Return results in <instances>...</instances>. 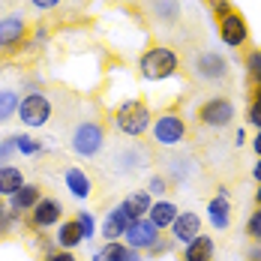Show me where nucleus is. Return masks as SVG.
Listing matches in <instances>:
<instances>
[{
    "label": "nucleus",
    "instance_id": "35",
    "mask_svg": "<svg viewBox=\"0 0 261 261\" xmlns=\"http://www.w3.org/2000/svg\"><path fill=\"white\" fill-rule=\"evenodd\" d=\"M213 12H216L219 18H225V15L231 12V6H228V0H213Z\"/></svg>",
    "mask_w": 261,
    "mask_h": 261
},
{
    "label": "nucleus",
    "instance_id": "14",
    "mask_svg": "<svg viewBox=\"0 0 261 261\" xmlns=\"http://www.w3.org/2000/svg\"><path fill=\"white\" fill-rule=\"evenodd\" d=\"M177 213H180V207H177L171 198H159V201H153V204H150V210H147V219H150L159 231H162V228H171V222L177 219Z\"/></svg>",
    "mask_w": 261,
    "mask_h": 261
},
{
    "label": "nucleus",
    "instance_id": "36",
    "mask_svg": "<svg viewBox=\"0 0 261 261\" xmlns=\"http://www.w3.org/2000/svg\"><path fill=\"white\" fill-rule=\"evenodd\" d=\"M36 9H42V12H48V9H54V6H60V0H30Z\"/></svg>",
    "mask_w": 261,
    "mask_h": 261
},
{
    "label": "nucleus",
    "instance_id": "22",
    "mask_svg": "<svg viewBox=\"0 0 261 261\" xmlns=\"http://www.w3.org/2000/svg\"><path fill=\"white\" fill-rule=\"evenodd\" d=\"M126 252H129V246H126L123 240H108L105 246H99V249L93 252L90 261H123Z\"/></svg>",
    "mask_w": 261,
    "mask_h": 261
},
{
    "label": "nucleus",
    "instance_id": "18",
    "mask_svg": "<svg viewBox=\"0 0 261 261\" xmlns=\"http://www.w3.org/2000/svg\"><path fill=\"white\" fill-rule=\"evenodd\" d=\"M120 204H123V210H126V216H129V219H144V216H147V210H150V204H153V195H150L147 189H141V192L126 195Z\"/></svg>",
    "mask_w": 261,
    "mask_h": 261
},
{
    "label": "nucleus",
    "instance_id": "23",
    "mask_svg": "<svg viewBox=\"0 0 261 261\" xmlns=\"http://www.w3.org/2000/svg\"><path fill=\"white\" fill-rule=\"evenodd\" d=\"M18 93L12 90V87H6V90H0V123H6V120H12L15 114H18Z\"/></svg>",
    "mask_w": 261,
    "mask_h": 261
},
{
    "label": "nucleus",
    "instance_id": "10",
    "mask_svg": "<svg viewBox=\"0 0 261 261\" xmlns=\"http://www.w3.org/2000/svg\"><path fill=\"white\" fill-rule=\"evenodd\" d=\"M195 75L204 81H222L228 75V63H225V57L216 51H204L198 60H195Z\"/></svg>",
    "mask_w": 261,
    "mask_h": 261
},
{
    "label": "nucleus",
    "instance_id": "34",
    "mask_svg": "<svg viewBox=\"0 0 261 261\" xmlns=\"http://www.w3.org/2000/svg\"><path fill=\"white\" fill-rule=\"evenodd\" d=\"M45 261H75V255H72L69 249H60V252H48Z\"/></svg>",
    "mask_w": 261,
    "mask_h": 261
},
{
    "label": "nucleus",
    "instance_id": "19",
    "mask_svg": "<svg viewBox=\"0 0 261 261\" xmlns=\"http://www.w3.org/2000/svg\"><path fill=\"white\" fill-rule=\"evenodd\" d=\"M63 183H66V189L75 195V198H90V189H93V183H90V177L81 171V168H66L63 171Z\"/></svg>",
    "mask_w": 261,
    "mask_h": 261
},
{
    "label": "nucleus",
    "instance_id": "21",
    "mask_svg": "<svg viewBox=\"0 0 261 261\" xmlns=\"http://www.w3.org/2000/svg\"><path fill=\"white\" fill-rule=\"evenodd\" d=\"M24 186V174H21V168H15V165H0V195H15L18 189Z\"/></svg>",
    "mask_w": 261,
    "mask_h": 261
},
{
    "label": "nucleus",
    "instance_id": "42",
    "mask_svg": "<svg viewBox=\"0 0 261 261\" xmlns=\"http://www.w3.org/2000/svg\"><path fill=\"white\" fill-rule=\"evenodd\" d=\"M255 204L261 207V183H258V189H255Z\"/></svg>",
    "mask_w": 261,
    "mask_h": 261
},
{
    "label": "nucleus",
    "instance_id": "44",
    "mask_svg": "<svg viewBox=\"0 0 261 261\" xmlns=\"http://www.w3.org/2000/svg\"><path fill=\"white\" fill-rule=\"evenodd\" d=\"M0 198H3V195H0Z\"/></svg>",
    "mask_w": 261,
    "mask_h": 261
},
{
    "label": "nucleus",
    "instance_id": "7",
    "mask_svg": "<svg viewBox=\"0 0 261 261\" xmlns=\"http://www.w3.org/2000/svg\"><path fill=\"white\" fill-rule=\"evenodd\" d=\"M156 240H159V228L147 219V216H144V219H132L129 228H126V234H123V243H126L129 249H138V252H141V249L147 252Z\"/></svg>",
    "mask_w": 261,
    "mask_h": 261
},
{
    "label": "nucleus",
    "instance_id": "40",
    "mask_svg": "<svg viewBox=\"0 0 261 261\" xmlns=\"http://www.w3.org/2000/svg\"><path fill=\"white\" fill-rule=\"evenodd\" d=\"M243 141H246V132H243V129H237V132H234V144H237V147H240Z\"/></svg>",
    "mask_w": 261,
    "mask_h": 261
},
{
    "label": "nucleus",
    "instance_id": "2",
    "mask_svg": "<svg viewBox=\"0 0 261 261\" xmlns=\"http://www.w3.org/2000/svg\"><path fill=\"white\" fill-rule=\"evenodd\" d=\"M114 126L129 135V138H138L150 129V108L141 102V99H126L120 102V108L114 111Z\"/></svg>",
    "mask_w": 261,
    "mask_h": 261
},
{
    "label": "nucleus",
    "instance_id": "43",
    "mask_svg": "<svg viewBox=\"0 0 261 261\" xmlns=\"http://www.w3.org/2000/svg\"><path fill=\"white\" fill-rule=\"evenodd\" d=\"M0 165H3V162H0Z\"/></svg>",
    "mask_w": 261,
    "mask_h": 261
},
{
    "label": "nucleus",
    "instance_id": "12",
    "mask_svg": "<svg viewBox=\"0 0 261 261\" xmlns=\"http://www.w3.org/2000/svg\"><path fill=\"white\" fill-rule=\"evenodd\" d=\"M201 234V216L198 213H192V210H180L177 213V219L171 222V237L177 240V243H189L192 237Z\"/></svg>",
    "mask_w": 261,
    "mask_h": 261
},
{
    "label": "nucleus",
    "instance_id": "4",
    "mask_svg": "<svg viewBox=\"0 0 261 261\" xmlns=\"http://www.w3.org/2000/svg\"><path fill=\"white\" fill-rule=\"evenodd\" d=\"M150 132H153V141L159 147H177L186 138V123H183L180 114L165 111V114H159L156 120L150 123Z\"/></svg>",
    "mask_w": 261,
    "mask_h": 261
},
{
    "label": "nucleus",
    "instance_id": "24",
    "mask_svg": "<svg viewBox=\"0 0 261 261\" xmlns=\"http://www.w3.org/2000/svg\"><path fill=\"white\" fill-rule=\"evenodd\" d=\"M156 3H159V12H156L159 21L174 24V21L180 18V3H177V0H156Z\"/></svg>",
    "mask_w": 261,
    "mask_h": 261
},
{
    "label": "nucleus",
    "instance_id": "6",
    "mask_svg": "<svg viewBox=\"0 0 261 261\" xmlns=\"http://www.w3.org/2000/svg\"><path fill=\"white\" fill-rule=\"evenodd\" d=\"M237 108L231 99H225V96H213L207 102L198 108V120L210 126V129H225V126H231V120H234Z\"/></svg>",
    "mask_w": 261,
    "mask_h": 261
},
{
    "label": "nucleus",
    "instance_id": "20",
    "mask_svg": "<svg viewBox=\"0 0 261 261\" xmlns=\"http://www.w3.org/2000/svg\"><path fill=\"white\" fill-rule=\"evenodd\" d=\"M57 246L60 249H75L79 243H84V237H81V228H79V222L75 219H66V222H60V228H57Z\"/></svg>",
    "mask_w": 261,
    "mask_h": 261
},
{
    "label": "nucleus",
    "instance_id": "41",
    "mask_svg": "<svg viewBox=\"0 0 261 261\" xmlns=\"http://www.w3.org/2000/svg\"><path fill=\"white\" fill-rule=\"evenodd\" d=\"M252 177L261 183V156H258V162H255V168H252Z\"/></svg>",
    "mask_w": 261,
    "mask_h": 261
},
{
    "label": "nucleus",
    "instance_id": "16",
    "mask_svg": "<svg viewBox=\"0 0 261 261\" xmlns=\"http://www.w3.org/2000/svg\"><path fill=\"white\" fill-rule=\"evenodd\" d=\"M207 219H210V225H213L216 231H225V228L231 225V201H228V198H222V195L210 198Z\"/></svg>",
    "mask_w": 261,
    "mask_h": 261
},
{
    "label": "nucleus",
    "instance_id": "8",
    "mask_svg": "<svg viewBox=\"0 0 261 261\" xmlns=\"http://www.w3.org/2000/svg\"><path fill=\"white\" fill-rule=\"evenodd\" d=\"M63 219V204L57 201V198H39L36 201V207L30 210V222H33V228H51Z\"/></svg>",
    "mask_w": 261,
    "mask_h": 261
},
{
    "label": "nucleus",
    "instance_id": "39",
    "mask_svg": "<svg viewBox=\"0 0 261 261\" xmlns=\"http://www.w3.org/2000/svg\"><path fill=\"white\" fill-rule=\"evenodd\" d=\"M252 150H255V156H261V129H258V135L252 138Z\"/></svg>",
    "mask_w": 261,
    "mask_h": 261
},
{
    "label": "nucleus",
    "instance_id": "38",
    "mask_svg": "<svg viewBox=\"0 0 261 261\" xmlns=\"http://www.w3.org/2000/svg\"><path fill=\"white\" fill-rule=\"evenodd\" d=\"M123 261H144V255H141L138 249H129V252H126V258H123Z\"/></svg>",
    "mask_w": 261,
    "mask_h": 261
},
{
    "label": "nucleus",
    "instance_id": "28",
    "mask_svg": "<svg viewBox=\"0 0 261 261\" xmlns=\"http://www.w3.org/2000/svg\"><path fill=\"white\" fill-rule=\"evenodd\" d=\"M246 120H249L255 129H261V84L255 87V96H252V102H249V111H246Z\"/></svg>",
    "mask_w": 261,
    "mask_h": 261
},
{
    "label": "nucleus",
    "instance_id": "3",
    "mask_svg": "<svg viewBox=\"0 0 261 261\" xmlns=\"http://www.w3.org/2000/svg\"><path fill=\"white\" fill-rule=\"evenodd\" d=\"M69 144H72V150H75L79 156L90 159L105 147V129L96 123V120H84V123H79V126L72 129Z\"/></svg>",
    "mask_w": 261,
    "mask_h": 261
},
{
    "label": "nucleus",
    "instance_id": "32",
    "mask_svg": "<svg viewBox=\"0 0 261 261\" xmlns=\"http://www.w3.org/2000/svg\"><path fill=\"white\" fill-rule=\"evenodd\" d=\"M12 153H18V150H15V135H9V138L0 141V162H6Z\"/></svg>",
    "mask_w": 261,
    "mask_h": 261
},
{
    "label": "nucleus",
    "instance_id": "37",
    "mask_svg": "<svg viewBox=\"0 0 261 261\" xmlns=\"http://www.w3.org/2000/svg\"><path fill=\"white\" fill-rule=\"evenodd\" d=\"M246 258H249V261H261V243H252V246H249Z\"/></svg>",
    "mask_w": 261,
    "mask_h": 261
},
{
    "label": "nucleus",
    "instance_id": "30",
    "mask_svg": "<svg viewBox=\"0 0 261 261\" xmlns=\"http://www.w3.org/2000/svg\"><path fill=\"white\" fill-rule=\"evenodd\" d=\"M165 189H168V177H162V174H153V177L147 180V192H150V195H159V198H162Z\"/></svg>",
    "mask_w": 261,
    "mask_h": 261
},
{
    "label": "nucleus",
    "instance_id": "9",
    "mask_svg": "<svg viewBox=\"0 0 261 261\" xmlns=\"http://www.w3.org/2000/svg\"><path fill=\"white\" fill-rule=\"evenodd\" d=\"M246 36H249V30H246L243 15L228 12L225 18H219V39H222L228 48H240V45L246 42Z\"/></svg>",
    "mask_w": 261,
    "mask_h": 261
},
{
    "label": "nucleus",
    "instance_id": "31",
    "mask_svg": "<svg viewBox=\"0 0 261 261\" xmlns=\"http://www.w3.org/2000/svg\"><path fill=\"white\" fill-rule=\"evenodd\" d=\"M12 222H18V213H12V210L3 207V201H0V234L3 231H9V225Z\"/></svg>",
    "mask_w": 261,
    "mask_h": 261
},
{
    "label": "nucleus",
    "instance_id": "13",
    "mask_svg": "<svg viewBox=\"0 0 261 261\" xmlns=\"http://www.w3.org/2000/svg\"><path fill=\"white\" fill-rule=\"evenodd\" d=\"M129 216H126V210H123V204H117V207L108 210V216L102 219V237L105 243L108 240H123V234H126V228H129Z\"/></svg>",
    "mask_w": 261,
    "mask_h": 261
},
{
    "label": "nucleus",
    "instance_id": "5",
    "mask_svg": "<svg viewBox=\"0 0 261 261\" xmlns=\"http://www.w3.org/2000/svg\"><path fill=\"white\" fill-rule=\"evenodd\" d=\"M51 111L54 108L45 93H27L24 99L18 102V120L24 126H30V129H39V126H45L51 120Z\"/></svg>",
    "mask_w": 261,
    "mask_h": 261
},
{
    "label": "nucleus",
    "instance_id": "33",
    "mask_svg": "<svg viewBox=\"0 0 261 261\" xmlns=\"http://www.w3.org/2000/svg\"><path fill=\"white\" fill-rule=\"evenodd\" d=\"M147 252H150V255H165V252H171V240H162V237H159Z\"/></svg>",
    "mask_w": 261,
    "mask_h": 261
},
{
    "label": "nucleus",
    "instance_id": "17",
    "mask_svg": "<svg viewBox=\"0 0 261 261\" xmlns=\"http://www.w3.org/2000/svg\"><path fill=\"white\" fill-rule=\"evenodd\" d=\"M213 252H216L213 237L198 234V237H192V240L186 243V249H183V261H213Z\"/></svg>",
    "mask_w": 261,
    "mask_h": 261
},
{
    "label": "nucleus",
    "instance_id": "25",
    "mask_svg": "<svg viewBox=\"0 0 261 261\" xmlns=\"http://www.w3.org/2000/svg\"><path fill=\"white\" fill-rule=\"evenodd\" d=\"M15 150L21 156H36L42 150V141L39 138H30V135H15Z\"/></svg>",
    "mask_w": 261,
    "mask_h": 261
},
{
    "label": "nucleus",
    "instance_id": "26",
    "mask_svg": "<svg viewBox=\"0 0 261 261\" xmlns=\"http://www.w3.org/2000/svg\"><path fill=\"white\" fill-rule=\"evenodd\" d=\"M246 75H249V81L255 87L261 84V48L249 51V57H246Z\"/></svg>",
    "mask_w": 261,
    "mask_h": 261
},
{
    "label": "nucleus",
    "instance_id": "15",
    "mask_svg": "<svg viewBox=\"0 0 261 261\" xmlns=\"http://www.w3.org/2000/svg\"><path fill=\"white\" fill-rule=\"evenodd\" d=\"M39 198H42L39 186H36V183H24L15 195H9V210H12V213H27V210L36 207Z\"/></svg>",
    "mask_w": 261,
    "mask_h": 261
},
{
    "label": "nucleus",
    "instance_id": "11",
    "mask_svg": "<svg viewBox=\"0 0 261 261\" xmlns=\"http://www.w3.org/2000/svg\"><path fill=\"white\" fill-rule=\"evenodd\" d=\"M27 36V24L21 15H6L0 18V51H9L15 45H21V39Z\"/></svg>",
    "mask_w": 261,
    "mask_h": 261
},
{
    "label": "nucleus",
    "instance_id": "29",
    "mask_svg": "<svg viewBox=\"0 0 261 261\" xmlns=\"http://www.w3.org/2000/svg\"><path fill=\"white\" fill-rule=\"evenodd\" d=\"M246 234L252 237V243H261V207H255L246 219Z\"/></svg>",
    "mask_w": 261,
    "mask_h": 261
},
{
    "label": "nucleus",
    "instance_id": "1",
    "mask_svg": "<svg viewBox=\"0 0 261 261\" xmlns=\"http://www.w3.org/2000/svg\"><path fill=\"white\" fill-rule=\"evenodd\" d=\"M177 69H180V57L171 48H165V45L147 48L138 57V72H141L144 81H165V79H171Z\"/></svg>",
    "mask_w": 261,
    "mask_h": 261
},
{
    "label": "nucleus",
    "instance_id": "27",
    "mask_svg": "<svg viewBox=\"0 0 261 261\" xmlns=\"http://www.w3.org/2000/svg\"><path fill=\"white\" fill-rule=\"evenodd\" d=\"M75 222H79V228H81V237H84V240H90V237H96V219H93V213H87V210H81L79 216H75Z\"/></svg>",
    "mask_w": 261,
    "mask_h": 261
}]
</instances>
